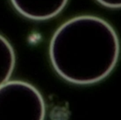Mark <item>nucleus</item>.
Segmentation results:
<instances>
[{
    "mask_svg": "<svg viewBox=\"0 0 121 120\" xmlns=\"http://www.w3.org/2000/svg\"><path fill=\"white\" fill-rule=\"evenodd\" d=\"M49 54L54 69L65 80L75 84H92L114 69L119 55V42L105 20L79 16L58 28L51 40Z\"/></svg>",
    "mask_w": 121,
    "mask_h": 120,
    "instance_id": "f257e3e1",
    "label": "nucleus"
},
{
    "mask_svg": "<svg viewBox=\"0 0 121 120\" xmlns=\"http://www.w3.org/2000/svg\"><path fill=\"white\" fill-rule=\"evenodd\" d=\"M46 106L41 93L23 81L0 87V120H44Z\"/></svg>",
    "mask_w": 121,
    "mask_h": 120,
    "instance_id": "f03ea898",
    "label": "nucleus"
},
{
    "mask_svg": "<svg viewBox=\"0 0 121 120\" xmlns=\"http://www.w3.org/2000/svg\"><path fill=\"white\" fill-rule=\"evenodd\" d=\"M14 8L26 18L47 20L60 14L68 0H11Z\"/></svg>",
    "mask_w": 121,
    "mask_h": 120,
    "instance_id": "7ed1b4c3",
    "label": "nucleus"
},
{
    "mask_svg": "<svg viewBox=\"0 0 121 120\" xmlns=\"http://www.w3.org/2000/svg\"><path fill=\"white\" fill-rule=\"evenodd\" d=\"M16 58L10 43L0 35V87L9 81L15 67Z\"/></svg>",
    "mask_w": 121,
    "mask_h": 120,
    "instance_id": "20e7f679",
    "label": "nucleus"
},
{
    "mask_svg": "<svg viewBox=\"0 0 121 120\" xmlns=\"http://www.w3.org/2000/svg\"><path fill=\"white\" fill-rule=\"evenodd\" d=\"M100 4L110 9L121 8V0H96Z\"/></svg>",
    "mask_w": 121,
    "mask_h": 120,
    "instance_id": "39448f33",
    "label": "nucleus"
}]
</instances>
